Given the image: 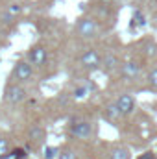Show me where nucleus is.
<instances>
[{"instance_id": "nucleus-2", "label": "nucleus", "mask_w": 157, "mask_h": 159, "mask_svg": "<svg viewBox=\"0 0 157 159\" xmlns=\"http://www.w3.org/2000/svg\"><path fill=\"white\" fill-rule=\"evenodd\" d=\"M26 94H28L26 89H24L22 85L15 83V81L7 83L6 89H4V100H6L7 104H20V102L26 100Z\"/></svg>"}, {"instance_id": "nucleus-4", "label": "nucleus", "mask_w": 157, "mask_h": 159, "mask_svg": "<svg viewBox=\"0 0 157 159\" xmlns=\"http://www.w3.org/2000/svg\"><path fill=\"white\" fill-rule=\"evenodd\" d=\"M69 133L76 139H89L92 135V124L87 120H76L69 126Z\"/></svg>"}, {"instance_id": "nucleus-22", "label": "nucleus", "mask_w": 157, "mask_h": 159, "mask_svg": "<svg viewBox=\"0 0 157 159\" xmlns=\"http://www.w3.org/2000/svg\"><path fill=\"white\" fill-rule=\"evenodd\" d=\"M100 2H102V4H115L117 0H100Z\"/></svg>"}, {"instance_id": "nucleus-1", "label": "nucleus", "mask_w": 157, "mask_h": 159, "mask_svg": "<svg viewBox=\"0 0 157 159\" xmlns=\"http://www.w3.org/2000/svg\"><path fill=\"white\" fill-rule=\"evenodd\" d=\"M76 34L81 39H94L100 34V26H98V22L94 19L83 17V19H79L78 24H76Z\"/></svg>"}, {"instance_id": "nucleus-20", "label": "nucleus", "mask_w": 157, "mask_h": 159, "mask_svg": "<svg viewBox=\"0 0 157 159\" xmlns=\"http://www.w3.org/2000/svg\"><path fill=\"white\" fill-rule=\"evenodd\" d=\"M13 19H15V17H13L9 11H4V13H2V22H4V24H9V22H13Z\"/></svg>"}, {"instance_id": "nucleus-13", "label": "nucleus", "mask_w": 157, "mask_h": 159, "mask_svg": "<svg viewBox=\"0 0 157 159\" xmlns=\"http://www.w3.org/2000/svg\"><path fill=\"white\" fill-rule=\"evenodd\" d=\"M111 159H131V152L124 146H118L111 150Z\"/></svg>"}, {"instance_id": "nucleus-11", "label": "nucleus", "mask_w": 157, "mask_h": 159, "mask_svg": "<svg viewBox=\"0 0 157 159\" xmlns=\"http://www.w3.org/2000/svg\"><path fill=\"white\" fill-rule=\"evenodd\" d=\"M122 115H120V111H118L117 104H109L107 107H105V119L109 120V122H117Z\"/></svg>"}, {"instance_id": "nucleus-8", "label": "nucleus", "mask_w": 157, "mask_h": 159, "mask_svg": "<svg viewBox=\"0 0 157 159\" xmlns=\"http://www.w3.org/2000/svg\"><path fill=\"white\" fill-rule=\"evenodd\" d=\"M139 72H141V63L135 61V59H129V61H126L124 65H120V74H122V78L124 80L137 78Z\"/></svg>"}, {"instance_id": "nucleus-12", "label": "nucleus", "mask_w": 157, "mask_h": 159, "mask_svg": "<svg viewBox=\"0 0 157 159\" xmlns=\"http://www.w3.org/2000/svg\"><path fill=\"white\" fill-rule=\"evenodd\" d=\"M142 26H146V17H144V13L135 11L133 17H131V30H135V28H142Z\"/></svg>"}, {"instance_id": "nucleus-5", "label": "nucleus", "mask_w": 157, "mask_h": 159, "mask_svg": "<svg viewBox=\"0 0 157 159\" xmlns=\"http://www.w3.org/2000/svg\"><path fill=\"white\" fill-rule=\"evenodd\" d=\"M46 61H48V52H46V48L43 44H35V46L30 48V52H28V63L32 67H43Z\"/></svg>"}, {"instance_id": "nucleus-10", "label": "nucleus", "mask_w": 157, "mask_h": 159, "mask_svg": "<svg viewBox=\"0 0 157 159\" xmlns=\"http://www.w3.org/2000/svg\"><path fill=\"white\" fill-rule=\"evenodd\" d=\"M44 139H46V131L43 126H34L30 129V141L32 143H43Z\"/></svg>"}, {"instance_id": "nucleus-3", "label": "nucleus", "mask_w": 157, "mask_h": 159, "mask_svg": "<svg viewBox=\"0 0 157 159\" xmlns=\"http://www.w3.org/2000/svg\"><path fill=\"white\" fill-rule=\"evenodd\" d=\"M79 63H81V67H83V69H87V70H96V69H100V67H102V56L98 54V50L89 48L87 52H83V54H81Z\"/></svg>"}, {"instance_id": "nucleus-7", "label": "nucleus", "mask_w": 157, "mask_h": 159, "mask_svg": "<svg viewBox=\"0 0 157 159\" xmlns=\"http://www.w3.org/2000/svg\"><path fill=\"white\" fill-rule=\"evenodd\" d=\"M115 104H117V107H118V111H120V115H122V117L131 115V113H133V109H135V98H133L131 94H128V93L120 94Z\"/></svg>"}, {"instance_id": "nucleus-14", "label": "nucleus", "mask_w": 157, "mask_h": 159, "mask_svg": "<svg viewBox=\"0 0 157 159\" xmlns=\"http://www.w3.org/2000/svg\"><path fill=\"white\" fill-rule=\"evenodd\" d=\"M43 157L44 159H57L59 157V148H56V146H46L44 152H43Z\"/></svg>"}, {"instance_id": "nucleus-17", "label": "nucleus", "mask_w": 157, "mask_h": 159, "mask_svg": "<svg viewBox=\"0 0 157 159\" xmlns=\"http://www.w3.org/2000/svg\"><path fill=\"white\" fill-rule=\"evenodd\" d=\"M57 159H78V156H76V152L74 150H63V152H59V157Z\"/></svg>"}, {"instance_id": "nucleus-23", "label": "nucleus", "mask_w": 157, "mask_h": 159, "mask_svg": "<svg viewBox=\"0 0 157 159\" xmlns=\"http://www.w3.org/2000/svg\"><path fill=\"white\" fill-rule=\"evenodd\" d=\"M154 159H157V157H155V156H154Z\"/></svg>"}, {"instance_id": "nucleus-16", "label": "nucleus", "mask_w": 157, "mask_h": 159, "mask_svg": "<svg viewBox=\"0 0 157 159\" xmlns=\"http://www.w3.org/2000/svg\"><path fill=\"white\" fill-rule=\"evenodd\" d=\"M89 94V89L87 87H83V85H79V87H76V91H74V98H78V100H81V98H85Z\"/></svg>"}, {"instance_id": "nucleus-9", "label": "nucleus", "mask_w": 157, "mask_h": 159, "mask_svg": "<svg viewBox=\"0 0 157 159\" xmlns=\"http://www.w3.org/2000/svg\"><path fill=\"white\" fill-rule=\"evenodd\" d=\"M118 67H120V59H118L117 54H107L105 57H102V69L105 74H111Z\"/></svg>"}, {"instance_id": "nucleus-15", "label": "nucleus", "mask_w": 157, "mask_h": 159, "mask_svg": "<svg viewBox=\"0 0 157 159\" xmlns=\"http://www.w3.org/2000/svg\"><path fill=\"white\" fill-rule=\"evenodd\" d=\"M9 152H11V148H9V141L4 139V137H0V159L6 157V156H9Z\"/></svg>"}, {"instance_id": "nucleus-21", "label": "nucleus", "mask_w": 157, "mask_h": 159, "mask_svg": "<svg viewBox=\"0 0 157 159\" xmlns=\"http://www.w3.org/2000/svg\"><path fill=\"white\" fill-rule=\"evenodd\" d=\"M139 159H154V154H152V152H146L144 156H141Z\"/></svg>"}, {"instance_id": "nucleus-18", "label": "nucleus", "mask_w": 157, "mask_h": 159, "mask_svg": "<svg viewBox=\"0 0 157 159\" xmlns=\"http://www.w3.org/2000/svg\"><path fill=\"white\" fill-rule=\"evenodd\" d=\"M148 85L154 87V89H157V69L150 70V74H148Z\"/></svg>"}, {"instance_id": "nucleus-6", "label": "nucleus", "mask_w": 157, "mask_h": 159, "mask_svg": "<svg viewBox=\"0 0 157 159\" xmlns=\"http://www.w3.org/2000/svg\"><path fill=\"white\" fill-rule=\"evenodd\" d=\"M32 76H34V67H32L28 61H19V63L13 67L11 78L15 80V81H28Z\"/></svg>"}, {"instance_id": "nucleus-19", "label": "nucleus", "mask_w": 157, "mask_h": 159, "mask_svg": "<svg viewBox=\"0 0 157 159\" xmlns=\"http://www.w3.org/2000/svg\"><path fill=\"white\" fill-rule=\"evenodd\" d=\"M7 11H9L13 17H17V15L20 13V4H11V6L7 7Z\"/></svg>"}]
</instances>
